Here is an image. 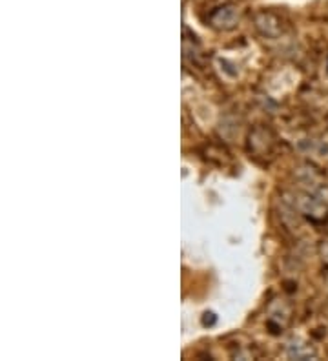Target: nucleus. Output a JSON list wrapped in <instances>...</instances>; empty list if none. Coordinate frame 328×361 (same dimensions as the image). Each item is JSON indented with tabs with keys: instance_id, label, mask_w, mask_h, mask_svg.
<instances>
[{
	"instance_id": "f03ea898",
	"label": "nucleus",
	"mask_w": 328,
	"mask_h": 361,
	"mask_svg": "<svg viewBox=\"0 0 328 361\" xmlns=\"http://www.w3.org/2000/svg\"><path fill=\"white\" fill-rule=\"evenodd\" d=\"M321 256H323V261L328 264V241L323 243V247H321Z\"/></svg>"
},
{
	"instance_id": "f257e3e1",
	"label": "nucleus",
	"mask_w": 328,
	"mask_h": 361,
	"mask_svg": "<svg viewBox=\"0 0 328 361\" xmlns=\"http://www.w3.org/2000/svg\"><path fill=\"white\" fill-rule=\"evenodd\" d=\"M299 210L305 216L312 217V219H324L328 214L327 204L317 197H314V195H301V199H299Z\"/></svg>"
}]
</instances>
